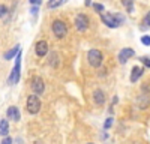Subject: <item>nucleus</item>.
I'll list each match as a JSON object with an SVG mask.
<instances>
[{"mask_svg": "<svg viewBox=\"0 0 150 144\" xmlns=\"http://www.w3.org/2000/svg\"><path fill=\"white\" fill-rule=\"evenodd\" d=\"M143 23H144V26H147V27H150V12H147V15L144 17V20H143Z\"/></svg>", "mask_w": 150, "mask_h": 144, "instance_id": "19", "label": "nucleus"}, {"mask_svg": "<svg viewBox=\"0 0 150 144\" xmlns=\"http://www.w3.org/2000/svg\"><path fill=\"white\" fill-rule=\"evenodd\" d=\"M141 62L144 63V66L150 68V59H149V57H141Z\"/></svg>", "mask_w": 150, "mask_h": 144, "instance_id": "22", "label": "nucleus"}, {"mask_svg": "<svg viewBox=\"0 0 150 144\" xmlns=\"http://www.w3.org/2000/svg\"><path fill=\"white\" fill-rule=\"evenodd\" d=\"M26 110L30 114H38V113H39V110H41V101H39V98H38L36 95H30L27 98Z\"/></svg>", "mask_w": 150, "mask_h": 144, "instance_id": "2", "label": "nucleus"}, {"mask_svg": "<svg viewBox=\"0 0 150 144\" xmlns=\"http://www.w3.org/2000/svg\"><path fill=\"white\" fill-rule=\"evenodd\" d=\"M135 56V51L132 50V48H123V50L119 53V62L122 63V65H125L128 62V60L131 59V57H134Z\"/></svg>", "mask_w": 150, "mask_h": 144, "instance_id": "8", "label": "nucleus"}, {"mask_svg": "<svg viewBox=\"0 0 150 144\" xmlns=\"http://www.w3.org/2000/svg\"><path fill=\"white\" fill-rule=\"evenodd\" d=\"M141 42L144 44V45H150V36H143V38H141Z\"/></svg>", "mask_w": 150, "mask_h": 144, "instance_id": "21", "label": "nucleus"}, {"mask_svg": "<svg viewBox=\"0 0 150 144\" xmlns=\"http://www.w3.org/2000/svg\"><path fill=\"white\" fill-rule=\"evenodd\" d=\"M84 5L86 6H90L92 5V0H84Z\"/></svg>", "mask_w": 150, "mask_h": 144, "instance_id": "25", "label": "nucleus"}, {"mask_svg": "<svg viewBox=\"0 0 150 144\" xmlns=\"http://www.w3.org/2000/svg\"><path fill=\"white\" fill-rule=\"evenodd\" d=\"M44 90H45L44 80H42V78H39V77H35V78H33V81H32V92L38 96V95L44 93Z\"/></svg>", "mask_w": 150, "mask_h": 144, "instance_id": "7", "label": "nucleus"}, {"mask_svg": "<svg viewBox=\"0 0 150 144\" xmlns=\"http://www.w3.org/2000/svg\"><path fill=\"white\" fill-rule=\"evenodd\" d=\"M149 104H150V101L147 98V95H141L138 98V105H140V108H143V110L149 107Z\"/></svg>", "mask_w": 150, "mask_h": 144, "instance_id": "15", "label": "nucleus"}, {"mask_svg": "<svg viewBox=\"0 0 150 144\" xmlns=\"http://www.w3.org/2000/svg\"><path fill=\"white\" fill-rule=\"evenodd\" d=\"M87 60H89V63L93 66V68H99L102 65V60H104V57H102V53L99 51V50H90L89 53H87Z\"/></svg>", "mask_w": 150, "mask_h": 144, "instance_id": "3", "label": "nucleus"}, {"mask_svg": "<svg viewBox=\"0 0 150 144\" xmlns=\"http://www.w3.org/2000/svg\"><path fill=\"white\" fill-rule=\"evenodd\" d=\"M6 14H8V8L3 6V5H0V18H3Z\"/></svg>", "mask_w": 150, "mask_h": 144, "instance_id": "17", "label": "nucleus"}, {"mask_svg": "<svg viewBox=\"0 0 150 144\" xmlns=\"http://www.w3.org/2000/svg\"><path fill=\"white\" fill-rule=\"evenodd\" d=\"M18 54H20V47L17 45L15 48H12V50H9V51L5 54V59H6V60H11L12 57H17Z\"/></svg>", "mask_w": 150, "mask_h": 144, "instance_id": "14", "label": "nucleus"}, {"mask_svg": "<svg viewBox=\"0 0 150 144\" xmlns=\"http://www.w3.org/2000/svg\"><path fill=\"white\" fill-rule=\"evenodd\" d=\"M8 132H9V123H8V120H0V135L6 137Z\"/></svg>", "mask_w": 150, "mask_h": 144, "instance_id": "13", "label": "nucleus"}, {"mask_svg": "<svg viewBox=\"0 0 150 144\" xmlns=\"http://www.w3.org/2000/svg\"><path fill=\"white\" fill-rule=\"evenodd\" d=\"M89 144H93V143H89Z\"/></svg>", "mask_w": 150, "mask_h": 144, "instance_id": "27", "label": "nucleus"}, {"mask_svg": "<svg viewBox=\"0 0 150 144\" xmlns=\"http://www.w3.org/2000/svg\"><path fill=\"white\" fill-rule=\"evenodd\" d=\"M93 102L98 107H101V105L105 104V95H104L102 90H95L93 92Z\"/></svg>", "mask_w": 150, "mask_h": 144, "instance_id": "10", "label": "nucleus"}, {"mask_svg": "<svg viewBox=\"0 0 150 144\" xmlns=\"http://www.w3.org/2000/svg\"><path fill=\"white\" fill-rule=\"evenodd\" d=\"M122 5L126 8L128 14H132L134 12V0H122Z\"/></svg>", "mask_w": 150, "mask_h": 144, "instance_id": "16", "label": "nucleus"}, {"mask_svg": "<svg viewBox=\"0 0 150 144\" xmlns=\"http://www.w3.org/2000/svg\"><path fill=\"white\" fill-rule=\"evenodd\" d=\"M35 51H36V56H39V57L47 56V53H48V44H47L45 41L36 42V45H35Z\"/></svg>", "mask_w": 150, "mask_h": 144, "instance_id": "9", "label": "nucleus"}, {"mask_svg": "<svg viewBox=\"0 0 150 144\" xmlns=\"http://www.w3.org/2000/svg\"><path fill=\"white\" fill-rule=\"evenodd\" d=\"M6 116L11 119V120H14V122H18V120H20V110H18V108L17 107H9L8 108V111H6Z\"/></svg>", "mask_w": 150, "mask_h": 144, "instance_id": "11", "label": "nucleus"}, {"mask_svg": "<svg viewBox=\"0 0 150 144\" xmlns=\"http://www.w3.org/2000/svg\"><path fill=\"white\" fill-rule=\"evenodd\" d=\"M2 144H12V138H9V137H5V138L2 140Z\"/></svg>", "mask_w": 150, "mask_h": 144, "instance_id": "23", "label": "nucleus"}, {"mask_svg": "<svg viewBox=\"0 0 150 144\" xmlns=\"http://www.w3.org/2000/svg\"><path fill=\"white\" fill-rule=\"evenodd\" d=\"M101 20H102V23L105 24V26H108L111 29L119 27L120 24L125 21V18L120 14H102L101 15Z\"/></svg>", "mask_w": 150, "mask_h": 144, "instance_id": "1", "label": "nucleus"}, {"mask_svg": "<svg viewBox=\"0 0 150 144\" xmlns=\"http://www.w3.org/2000/svg\"><path fill=\"white\" fill-rule=\"evenodd\" d=\"M32 3H35V5H41V0H30Z\"/></svg>", "mask_w": 150, "mask_h": 144, "instance_id": "26", "label": "nucleus"}, {"mask_svg": "<svg viewBox=\"0 0 150 144\" xmlns=\"http://www.w3.org/2000/svg\"><path fill=\"white\" fill-rule=\"evenodd\" d=\"M93 8H95V11H96V12H102V11H104V6H102L101 3H95V5H93Z\"/></svg>", "mask_w": 150, "mask_h": 144, "instance_id": "20", "label": "nucleus"}, {"mask_svg": "<svg viewBox=\"0 0 150 144\" xmlns=\"http://www.w3.org/2000/svg\"><path fill=\"white\" fill-rule=\"evenodd\" d=\"M20 68H21V54L17 56L15 66H14V69H12L11 75H9V80H8L9 84H15V83H18V80H20V71H21Z\"/></svg>", "mask_w": 150, "mask_h": 144, "instance_id": "4", "label": "nucleus"}, {"mask_svg": "<svg viewBox=\"0 0 150 144\" xmlns=\"http://www.w3.org/2000/svg\"><path fill=\"white\" fill-rule=\"evenodd\" d=\"M53 60H57V54L53 53ZM53 66H56V62H53Z\"/></svg>", "mask_w": 150, "mask_h": 144, "instance_id": "24", "label": "nucleus"}, {"mask_svg": "<svg viewBox=\"0 0 150 144\" xmlns=\"http://www.w3.org/2000/svg\"><path fill=\"white\" fill-rule=\"evenodd\" d=\"M53 32H54V35L57 36V38H63V36H66V33H68V27L62 20H56L53 23Z\"/></svg>", "mask_w": 150, "mask_h": 144, "instance_id": "5", "label": "nucleus"}, {"mask_svg": "<svg viewBox=\"0 0 150 144\" xmlns=\"http://www.w3.org/2000/svg\"><path fill=\"white\" fill-rule=\"evenodd\" d=\"M111 125H112V117H108V119H107V122H105V125H104V129H105V131L110 129Z\"/></svg>", "mask_w": 150, "mask_h": 144, "instance_id": "18", "label": "nucleus"}, {"mask_svg": "<svg viewBox=\"0 0 150 144\" xmlns=\"http://www.w3.org/2000/svg\"><path fill=\"white\" fill-rule=\"evenodd\" d=\"M87 27H89V18L84 14H78L75 17V29L78 32H86Z\"/></svg>", "mask_w": 150, "mask_h": 144, "instance_id": "6", "label": "nucleus"}, {"mask_svg": "<svg viewBox=\"0 0 150 144\" xmlns=\"http://www.w3.org/2000/svg\"><path fill=\"white\" fill-rule=\"evenodd\" d=\"M143 72H144V69H143L141 66H134V68H132V72H131V81H132V83L138 81L140 77L143 75Z\"/></svg>", "mask_w": 150, "mask_h": 144, "instance_id": "12", "label": "nucleus"}]
</instances>
